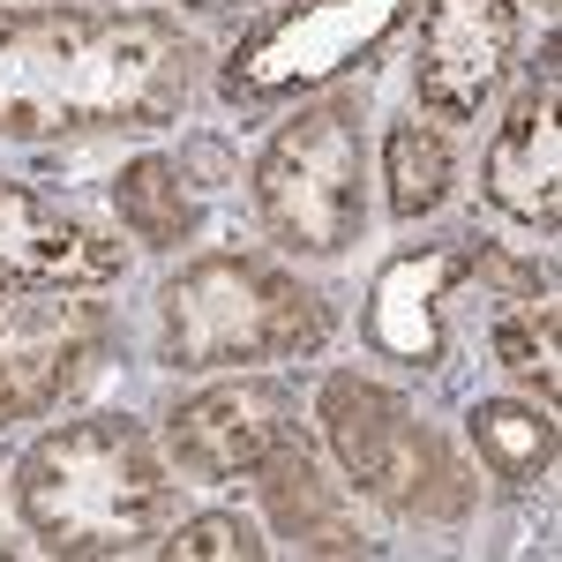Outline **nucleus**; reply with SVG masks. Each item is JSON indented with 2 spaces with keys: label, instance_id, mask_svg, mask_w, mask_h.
I'll list each match as a JSON object with an SVG mask.
<instances>
[{
  "label": "nucleus",
  "instance_id": "f257e3e1",
  "mask_svg": "<svg viewBox=\"0 0 562 562\" xmlns=\"http://www.w3.org/2000/svg\"><path fill=\"white\" fill-rule=\"evenodd\" d=\"M203 45L173 8L0 0V143L158 135L195 105Z\"/></svg>",
  "mask_w": 562,
  "mask_h": 562
},
{
  "label": "nucleus",
  "instance_id": "f03ea898",
  "mask_svg": "<svg viewBox=\"0 0 562 562\" xmlns=\"http://www.w3.org/2000/svg\"><path fill=\"white\" fill-rule=\"evenodd\" d=\"M8 503L38 555H150L173 525V458L135 413H76L15 458Z\"/></svg>",
  "mask_w": 562,
  "mask_h": 562
},
{
  "label": "nucleus",
  "instance_id": "7ed1b4c3",
  "mask_svg": "<svg viewBox=\"0 0 562 562\" xmlns=\"http://www.w3.org/2000/svg\"><path fill=\"white\" fill-rule=\"evenodd\" d=\"M158 360L173 375H233L270 360H315L330 346L338 315L293 262L211 248L166 270L158 285Z\"/></svg>",
  "mask_w": 562,
  "mask_h": 562
},
{
  "label": "nucleus",
  "instance_id": "20e7f679",
  "mask_svg": "<svg viewBox=\"0 0 562 562\" xmlns=\"http://www.w3.org/2000/svg\"><path fill=\"white\" fill-rule=\"evenodd\" d=\"M315 428H323V450H330L338 480L360 503H375L383 518L465 525L480 510V465L383 375L330 368L315 383Z\"/></svg>",
  "mask_w": 562,
  "mask_h": 562
},
{
  "label": "nucleus",
  "instance_id": "39448f33",
  "mask_svg": "<svg viewBox=\"0 0 562 562\" xmlns=\"http://www.w3.org/2000/svg\"><path fill=\"white\" fill-rule=\"evenodd\" d=\"M368 173H375L368 98L346 83L301 98L270 128L248 173L262 240L293 262H346L368 233Z\"/></svg>",
  "mask_w": 562,
  "mask_h": 562
},
{
  "label": "nucleus",
  "instance_id": "423d86ee",
  "mask_svg": "<svg viewBox=\"0 0 562 562\" xmlns=\"http://www.w3.org/2000/svg\"><path fill=\"white\" fill-rule=\"evenodd\" d=\"M420 0H293L256 15L217 60V98L233 113L301 105L315 90H338L346 76H368L390 45L413 31Z\"/></svg>",
  "mask_w": 562,
  "mask_h": 562
},
{
  "label": "nucleus",
  "instance_id": "0eeeda50",
  "mask_svg": "<svg viewBox=\"0 0 562 562\" xmlns=\"http://www.w3.org/2000/svg\"><path fill=\"white\" fill-rule=\"evenodd\" d=\"M121 352V315L98 285L0 293V428L76 405Z\"/></svg>",
  "mask_w": 562,
  "mask_h": 562
},
{
  "label": "nucleus",
  "instance_id": "6e6552de",
  "mask_svg": "<svg viewBox=\"0 0 562 562\" xmlns=\"http://www.w3.org/2000/svg\"><path fill=\"white\" fill-rule=\"evenodd\" d=\"M480 256H487V233H435V240H405L397 256H383L360 293V346L397 375L442 383L450 315L480 293Z\"/></svg>",
  "mask_w": 562,
  "mask_h": 562
},
{
  "label": "nucleus",
  "instance_id": "1a4fd4ad",
  "mask_svg": "<svg viewBox=\"0 0 562 562\" xmlns=\"http://www.w3.org/2000/svg\"><path fill=\"white\" fill-rule=\"evenodd\" d=\"M301 390L256 375V368H233L225 383H203L166 405V458L180 480L195 487H240L256 480L285 442H301Z\"/></svg>",
  "mask_w": 562,
  "mask_h": 562
},
{
  "label": "nucleus",
  "instance_id": "9d476101",
  "mask_svg": "<svg viewBox=\"0 0 562 562\" xmlns=\"http://www.w3.org/2000/svg\"><path fill=\"white\" fill-rule=\"evenodd\" d=\"M413 113L435 128H473L510 90L525 53L518 0H420L413 15Z\"/></svg>",
  "mask_w": 562,
  "mask_h": 562
},
{
  "label": "nucleus",
  "instance_id": "9b49d317",
  "mask_svg": "<svg viewBox=\"0 0 562 562\" xmlns=\"http://www.w3.org/2000/svg\"><path fill=\"white\" fill-rule=\"evenodd\" d=\"M128 240L98 217L68 211L31 180L0 173V293H38V285H121Z\"/></svg>",
  "mask_w": 562,
  "mask_h": 562
},
{
  "label": "nucleus",
  "instance_id": "f8f14e48",
  "mask_svg": "<svg viewBox=\"0 0 562 562\" xmlns=\"http://www.w3.org/2000/svg\"><path fill=\"white\" fill-rule=\"evenodd\" d=\"M480 195L487 211H503L510 225L555 240L562 233V121H555V23L548 45L532 60L525 90L510 98V113L495 121L487 150H480Z\"/></svg>",
  "mask_w": 562,
  "mask_h": 562
},
{
  "label": "nucleus",
  "instance_id": "ddd939ff",
  "mask_svg": "<svg viewBox=\"0 0 562 562\" xmlns=\"http://www.w3.org/2000/svg\"><path fill=\"white\" fill-rule=\"evenodd\" d=\"M225 180H233V150L217 135H188L180 150L128 158L121 173L105 180V203H113V225L128 233L135 248L173 256V248H188L211 225V195Z\"/></svg>",
  "mask_w": 562,
  "mask_h": 562
},
{
  "label": "nucleus",
  "instance_id": "4468645a",
  "mask_svg": "<svg viewBox=\"0 0 562 562\" xmlns=\"http://www.w3.org/2000/svg\"><path fill=\"white\" fill-rule=\"evenodd\" d=\"M262 525L293 548V555H383V540L360 518V495L338 473H323V458L301 442H285L270 465L256 473Z\"/></svg>",
  "mask_w": 562,
  "mask_h": 562
},
{
  "label": "nucleus",
  "instance_id": "2eb2a0df",
  "mask_svg": "<svg viewBox=\"0 0 562 562\" xmlns=\"http://www.w3.org/2000/svg\"><path fill=\"white\" fill-rule=\"evenodd\" d=\"M465 450L473 465L503 495H540L555 480V405H532V397H473L465 405Z\"/></svg>",
  "mask_w": 562,
  "mask_h": 562
},
{
  "label": "nucleus",
  "instance_id": "dca6fc26",
  "mask_svg": "<svg viewBox=\"0 0 562 562\" xmlns=\"http://www.w3.org/2000/svg\"><path fill=\"white\" fill-rule=\"evenodd\" d=\"M458 195V150H450V128L435 121H390L383 128V203L397 225H420L442 203Z\"/></svg>",
  "mask_w": 562,
  "mask_h": 562
},
{
  "label": "nucleus",
  "instance_id": "f3484780",
  "mask_svg": "<svg viewBox=\"0 0 562 562\" xmlns=\"http://www.w3.org/2000/svg\"><path fill=\"white\" fill-rule=\"evenodd\" d=\"M158 555H173V562H262L270 540H262V525L240 518V510H195V518L166 525Z\"/></svg>",
  "mask_w": 562,
  "mask_h": 562
},
{
  "label": "nucleus",
  "instance_id": "a211bd4d",
  "mask_svg": "<svg viewBox=\"0 0 562 562\" xmlns=\"http://www.w3.org/2000/svg\"><path fill=\"white\" fill-rule=\"evenodd\" d=\"M173 15H188V23H233V31H248L262 15V0H173Z\"/></svg>",
  "mask_w": 562,
  "mask_h": 562
},
{
  "label": "nucleus",
  "instance_id": "6ab92c4d",
  "mask_svg": "<svg viewBox=\"0 0 562 562\" xmlns=\"http://www.w3.org/2000/svg\"><path fill=\"white\" fill-rule=\"evenodd\" d=\"M518 8H525V0H518ZM532 8H540V15H548V23H555V0H532Z\"/></svg>",
  "mask_w": 562,
  "mask_h": 562
}]
</instances>
